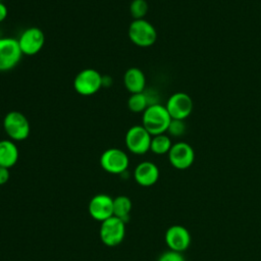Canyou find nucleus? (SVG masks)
Wrapping results in <instances>:
<instances>
[{"label":"nucleus","instance_id":"f257e3e1","mask_svg":"<svg viewBox=\"0 0 261 261\" xmlns=\"http://www.w3.org/2000/svg\"><path fill=\"white\" fill-rule=\"evenodd\" d=\"M171 119L165 106L159 103L151 104L143 112L142 125L153 137L167 132Z\"/></svg>","mask_w":261,"mask_h":261},{"label":"nucleus","instance_id":"f03ea898","mask_svg":"<svg viewBox=\"0 0 261 261\" xmlns=\"http://www.w3.org/2000/svg\"><path fill=\"white\" fill-rule=\"evenodd\" d=\"M3 128L7 137L12 141H23L29 138L31 124L28 117L17 111L11 110L3 118Z\"/></svg>","mask_w":261,"mask_h":261},{"label":"nucleus","instance_id":"7ed1b4c3","mask_svg":"<svg viewBox=\"0 0 261 261\" xmlns=\"http://www.w3.org/2000/svg\"><path fill=\"white\" fill-rule=\"evenodd\" d=\"M127 33L132 43L142 48L152 46L157 40L156 29L145 18L134 19L129 23Z\"/></svg>","mask_w":261,"mask_h":261},{"label":"nucleus","instance_id":"20e7f679","mask_svg":"<svg viewBox=\"0 0 261 261\" xmlns=\"http://www.w3.org/2000/svg\"><path fill=\"white\" fill-rule=\"evenodd\" d=\"M102 79L103 75L94 68L82 69L74 76V91L82 96H92L103 87Z\"/></svg>","mask_w":261,"mask_h":261},{"label":"nucleus","instance_id":"39448f33","mask_svg":"<svg viewBox=\"0 0 261 261\" xmlns=\"http://www.w3.org/2000/svg\"><path fill=\"white\" fill-rule=\"evenodd\" d=\"M100 239L108 247L119 245L125 236V222L116 216H111L101 222Z\"/></svg>","mask_w":261,"mask_h":261},{"label":"nucleus","instance_id":"423d86ee","mask_svg":"<svg viewBox=\"0 0 261 261\" xmlns=\"http://www.w3.org/2000/svg\"><path fill=\"white\" fill-rule=\"evenodd\" d=\"M152 136L143 125L130 126L124 138L125 146L127 150L136 155H143L150 151Z\"/></svg>","mask_w":261,"mask_h":261},{"label":"nucleus","instance_id":"0eeeda50","mask_svg":"<svg viewBox=\"0 0 261 261\" xmlns=\"http://www.w3.org/2000/svg\"><path fill=\"white\" fill-rule=\"evenodd\" d=\"M100 165L108 173L121 174L129 165L127 154L118 148H109L100 156Z\"/></svg>","mask_w":261,"mask_h":261},{"label":"nucleus","instance_id":"6e6552de","mask_svg":"<svg viewBox=\"0 0 261 261\" xmlns=\"http://www.w3.org/2000/svg\"><path fill=\"white\" fill-rule=\"evenodd\" d=\"M22 57L17 39L4 37L0 38V71L13 69Z\"/></svg>","mask_w":261,"mask_h":261},{"label":"nucleus","instance_id":"1a4fd4ad","mask_svg":"<svg viewBox=\"0 0 261 261\" xmlns=\"http://www.w3.org/2000/svg\"><path fill=\"white\" fill-rule=\"evenodd\" d=\"M22 55L33 56L39 53L45 45L44 32L37 27L25 29L17 39Z\"/></svg>","mask_w":261,"mask_h":261},{"label":"nucleus","instance_id":"9d476101","mask_svg":"<svg viewBox=\"0 0 261 261\" xmlns=\"http://www.w3.org/2000/svg\"><path fill=\"white\" fill-rule=\"evenodd\" d=\"M165 107L172 119L184 120L193 110V101L188 94L178 92L168 98Z\"/></svg>","mask_w":261,"mask_h":261},{"label":"nucleus","instance_id":"9b49d317","mask_svg":"<svg viewBox=\"0 0 261 261\" xmlns=\"http://www.w3.org/2000/svg\"><path fill=\"white\" fill-rule=\"evenodd\" d=\"M168 159L174 168L187 169L195 160V152L188 143L178 142L171 146L168 152Z\"/></svg>","mask_w":261,"mask_h":261},{"label":"nucleus","instance_id":"f8f14e48","mask_svg":"<svg viewBox=\"0 0 261 261\" xmlns=\"http://www.w3.org/2000/svg\"><path fill=\"white\" fill-rule=\"evenodd\" d=\"M164 238L169 250L179 253L186 251L191 244V234L189 230L179 224L168 227Z\"/></svg>","mask_w":261,"mask_h":261},{"label":"nucleus","instance_id":"ddd939ff","mask_svg":"<svg viewBox=\"0 0 261 261\" xmlns=\"http://www.w3.org/2000/svg\"><path fill=\"white\" fill-rule=\"evenodd\" d=\"M88 209L92 218L102 222L113 216V198L106 194H98L91 199Z\"/></svg>","mask_w":261,"mask_h":261},{"label":"nucleus","instance_id":"4468645a","mask_svg":"<svg viewBox=\"0 0 261 261\" xmlns=\"http://www.w3.org/2000/svg\"><path fill=\"white\" fill-rule=\"evenodd\" d=\"M134 178L137 184L142 187H151L156 184L159 178V169L155 163L143 161L136 166Z\"/></svg>","mask_w":261,"mask_h":261},{"label":"nucleus","instance_id":"2eb2a0df","mask_svg":"<svg viewBox=\"0 0 261 261\" xmlns=\"http://www.w3.org/2000/svg\"><path fill=\"white\" fill-rule=\"evenodd\" d=\"M123 85L130 94L142 93L146 88V76L139 67H129L123 74Z\"/></svg>","mask_w":261,"mask_h":261},{"label":"nucleus","instance_id":"dca6fc26","mask_svg":"<svg viewBox=\"0 0 261 261\" xmlns=\"http://www.w3.org/2000/svg\"><path fill=\"white\" fill-rule=\"evenodd\" d=\"M19 152L14 141L10 139L0 141V166L10 168L18 160Z\"/></svg>","mask_w":261,"mask_h":261},{"label":"nucleus","instance_id":"f3484780","mask_svg":"<svg viewBox=\"0 0 261 261\" xmlns=\"http://www.w3.org/2000/svg\"><path fill=\"white\" fill-rule=\"evenodd\" d=\"M132 201L126 196H117L113 199V216L120 218L125 223L129 220Z\"/></svg>","mask_w":261,"mask_h":261},{"label":"nucleus","instance_id":"a211bd4d","mask_svg":"<svg viewBox=\"0 0 261 261\" xmlns=\"http://www.w3.org/2000/svg\"><path fill=\"white\" fill-rule=\"evenodd\" d=\"M171 146L172 144H171L170 138L165 134H161V135L152 137L150 151H152L154 154H157V155H163L166 153L168 154Z\"/></svg>","mask_w":261,"mask_h":261},{"label":"nucleus","instance_id":"6ab92c4d","mask_svg":"<svg viewBox=\"0 0 261 261\" xmlns=\"http://www.w3.org/2000/svg\"><path fill=\"white\" fill-rule=\"evenodd\" d=\"M150 105L145 92L132 94L127 100V107L134 113H143Z\"/></svg>","mask_w":261,"mask_h":261},{"label":"nucleus","instance_id":"aec40b11","mask_svg":"<svg viewBox=\"0 0 261 261\" xmlns=\"http://www.w3.org/2000/svg\"><path fill=\"white\" fill-rule=\"evenodd\" d=\"M149 9L146 0H133L129 5V12L134 19H142L146 16Z\"/></svg>","mask_w":261,"mask_h":261},{"label":"nucleus","instance_id":"412c9836","mask_svg":"<svg viewBox=\"0 0 261 261\" xmlns=\"http://www.w3.org/2000/svg\"><path fill=\"white\" fill-rule=\"evenodd\" d=\"M186 132V123L184 120L181 119H171L168 128H167V133L170 136L173 137H179L182 136Z\"/></svg>","mask_w":261,"mask_h":261},{"label":"nucleus","instance_id":"4be33fe9","mask_svg":"<svg viewBox=\"0 0 261 261\" xmlns=\"http://www.w3.org/2000/svg\"><path fill=\"white\" fill-rule=\"evenodd\" d=\"M157 261H186V259L181 255V253L169 250L162 253Z\"/></svg>","mask_w":261,"mask_h":261},{"label":"nucleus","instance_id":"5701e85b","mask_svg":"<svg viewBox=\"0 0 261 261\" xmlns=\"http://www.w3.org/2000/svg\"><path fill=\"white\" fill-rule=\"evenodd\" d=\"M10 173H9V168L0 166V186L6 184L9 179Z\"/></svg>","mask_w":261,"mask_h":261},{"label":"nucleus","instance_id":"b1692460","mask_svg":"<svg viewBox=\"0 0 261 261\" xmlns=\"http://www.w3.org/2000/svg\"><path fill=\"white\" fill-rule=\"evenodd\" d=\"M7 14H8V9L6 5L0 1V23L6 19Z\"/></svg>","mask_w":261,"mask_h":261},{"label":"nucleus","instance_id":"393cba45","mask_svg":"<svg viewBox=\"0 0 261 261\" xmlns=\"http://www.w3.org/2000/svg\"><path fill=\"white\" fill-rule=\"evenodd\" d=\"M0 1H1V0H0Z\"/></svg>","mask_w":261,"mask_h":261}]
</instances>
